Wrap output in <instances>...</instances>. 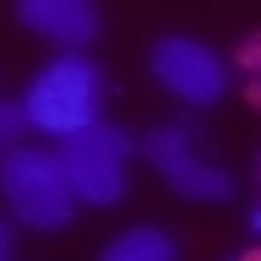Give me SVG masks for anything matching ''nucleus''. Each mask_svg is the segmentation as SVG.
<instances>
[{
	"label": "nucleus",
	"instance_id": "nucleus-10",
	"mask_svg": "<svg viewBox=\"0 0 261 261\" xmlns=\"http://www.w3.org/2000/svg\"><path fill=\"white\" fill-rule=\"evenodd\" d=\"M11 256V228H6V218H0V261Z\"/></svg>",
	"mask_w": 261,
	"mask_h": 261
},
{
	"label": "nucleus",
	"instance_id": "nucleus-2",
	"mask_svg": "<svg viewBox=\"0 0 261 261\" xmlns=\"http://www.w3.org/2000/svg\"><path fill=\"white\" fill-rule=\"evenodd\" d=\"M0 196H6V207H11L16 223L49 228V234L65 228L71 212H76V191H71L55 147H22L16 142L0 158Z\"/></svg>",
	"mask_w": 261,
	"mask_h": 261
},
{
	"label": "nucleus",
	"instance_id": "nucleus-6",
	"mask_svg": "<svg viewBox=\"0 0 261 261\" xmlns=\"http://www.w3.org/2000/svg\"><path fill=\"white\" fill-rule=\"evenodd\" d=\"M16 22L49 44L82 49L98 33V6L93 0H16Z\"/></svg>",
	"mask_w": 261,
	"mask_h": 261
},
{
	"label": "nucleus",
	"instance_id": "nucleus-11",
	"mask_svg": "<svg viewBox=\"0 0 261 261\" xmlns=\"http://www.w3.org/2000/svg\"><path fill=\"white\" fill-rule=\"evenodd\" d=\"M250 234L261 240V201H256V212H250Z\"/></svg>",
	"mask_w": 261,
	"mask_h": 261
},
{
	"label": "nucleus",
	"instance_id": "nucleus-7",
	"mask_svg": "<svg viewBox=\"0 0 261 261\" xmlns=\"http://www.w3.org/2000/svg\"><path fill=\"white\" fill-rule=\"evenodd\" d=\"M179 245L163 234V228H125L103 245V261H174Z\"/></svg>",
	"mask_w": 261,
	"mask_h": 261
},
{
	"label": "nucleus",
	"instance_id": "nucleus-3",
	"mask_svg": "<svg viewBox=\"0 0 261 261\" xmlns=\"http://www.w3.org/2000/svg\"><path fill=\"white\" fill-rule=\"evenodd\" d=\"M55 152H60V169H65V179H71L76 201H87V207H114V201L125 196V158H130V136L125 130L93 120L87 130L60 136Z\"/></svg>",
	"mask_w": 261,
	"mask_h": 261
},
{
	"label": "nucleus",
	"instance_id": "nucleus-5",
	"mask_svg": "<svg viewBox=\"0 0 261 261\" xmlns=\"http://www.w3.org/2000/svg\"><path fill=\"white\" fill-rule=\"evenodd\" d=\"M147 65H152L158 87H169L174 98H185L196 109H201V103H218V98L228 93L223 60H218L207 44H196V38H158L152 55H147Z\"/></svg>",
	"mask_w": 261,
	"mask_h": 261
},
{
	"label": "nucleus",
	"instance_id": "nucleus-8",
	"mask_svg": "<svg viewBox=\"0 0 261 261\" xmlns=\"http://www.w3.org/2000/svg\"><path fill=\"white\" fill-rule=\"evenodd\" d=\"M22 130H33L28 125V103L22 98H0V158L22 142Z\"/></svg>",
	"mask_w": 261,
	"mask_h": 261
},
{
	"label": "nucleus",
	"instance_id": "nucleus-4",
	"mask_svg": "<svg viewBox=\"0 0 261 261\" xmlns=\"http://www.w3.org/2000/svg\"><path fill=\"white\" fill-rule=\"evenodd\" d=\"M147 163L163 174V185L185 201H228L234 196V179L223 169H212V163L196 158V125L191 120H174V125H158L152 136L142 142Z\"/></svg>",
	"mask_w": 261,
	"mask_h": 261
},
{
	"label": "nucleus",
	"instance_id": "nucleus-9",
	"mask_svg": "<svg viewBox=\"0 0 261 261\" xmlns=\"http://www.w3.org/2000/svg\"><path fill=\"white\" fill-rule=\"evenodd\" d=\"M240 65L245 71H261V33H250V38L240 44Z\"/></svg>",
	"mask_w": 261,
	"mask_h": 261
},
{
	"label": "nucleus",
	"instance_id": "nucleus-1",
	"mask_svg": "<svg viewBox=\"0 0 261 261\" xmlns=\"http://www.w3.org/2000/svg\"><path fill=\"white\" fill-rule=\"evenodd\" d=\"M28 103V125L44 130L49 142H60L71 130H87L98 120V103H103V76H98V65L76 49H65L60 60H49L33 87L22 93Z\"/></svg>",
	"mask_w": 261,
	"mask_h": 261
},
{
	"label": "nucleus",
	"instance_id": "nucleus-12",
	"mask_svg": "<svg viewBox=\"0 0 261 261\" xmlns=\"http://www.w3.org/2000/svg\"><path fill=\"white\" fill-rule=\"evenodd\" d=\"M256 179H261V147H256Z\"/></svg>",
	"mask_w": 261,
	"mask_h": 261
}]
</instances>
